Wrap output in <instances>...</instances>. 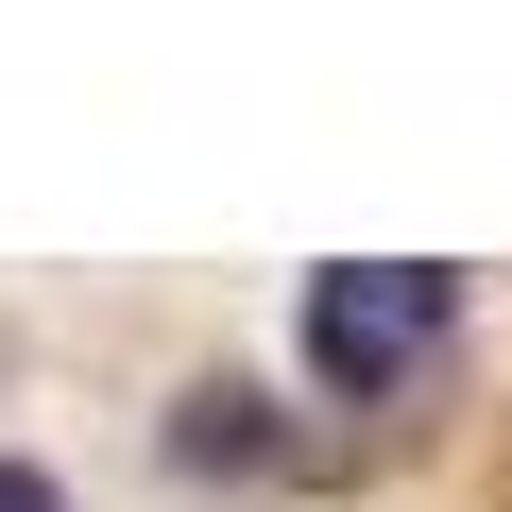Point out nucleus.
<instances>
[{
    "mask_svg": "<svg viewBox=\"0 0 512 512\" xmlns=\"http://www.w3.org/2000/svg\"><path fill=\"white\" fill-rule=\"evenodd\" d=\"M0 512H52V478H35V461H0Z\"/></svg>",
    "mask_w": 512,
    "mask_h": 512,
    "instance_id": "obj_2",
    "label": "nucleus"
},
{
    "mask_svg": "<svg viewBox=\"0 0 512 512\" xmlns=\"http://www.w3.org/2000/svg\"><path fill=\"white\" fill-rule=\"evenodd\" d=\"M444 325H461V274H444V256H342V274H308V376L342 410L410 393L444 359Z\"/></svg>",
    "mask_w": 512,
    "mask_h": 512,
    "instance_id": "obj_1",
    "label": "nucleus"
}]
</instances>
